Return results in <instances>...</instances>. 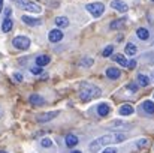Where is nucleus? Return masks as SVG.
I'll return each mask as SVG.
<instances>
[{"instance_id":"obj_1","label":"nucleus","mask_w":154,"mask_h":153,"mask_svg":"<svg viewBox=\"0 0 154 153\" xmlns=\"http://www.w3.org/2000/svg\"><path fill=\"white\" fill-rule=\"evenodd\" d=\"M100 93H102V90H100L99 87H96L94 84L82 83L81 87H79V98H81V101H84V102L100 96Z\"/></svg>"},{"instance_id":"obj_2","label":"nucleus","mask_w":154,"mask_h":153,"mask_svg":"<svg viewBox=\"0 0 154 153\" xmlns=\"http://www.w3.org/2000/svg\"><path fill=\"white\" fill-rule=\"evenodd\" d=\"M112 143H115V134H106V135H102V137L93 140L88 144V150L91 153H97L102 147H106L108 144H112Z\"/></svg>"},{"instance_id":"obj_3","label":"nucleus","mask_w":154,"mask_h":153,"mask_svg":"<svg viewBox=\"0 0 154 153\" xmlns=\"http://www.w3.org/2000/svg\"><path fill=\"white\" fill-rule=\"evenodd\" d=\"M15 3L18 5V8H21V9L27 11V12H36V14L42 12V8L39 5L30 2V0H15Z\"/></svg>"},{"instance_id":"obj_4","label":"nucleus","mask_w":154,"mask_h":153,"mask_svg":"<svg viewBox=\"0 0 154 153\" xmlns=\"http://www.w3.org/2000/svg\"><path fill=\"white\" fill-rule=\"evenodd\" d=\"M12 45H14V48H17V50H27L29 47H30V38H27V36H23V35H18V36H15L14 39H12Z\"/></svg>"},{"instance_id":"obj_5","label":"nucleus","mask_w":154,"mask_h":153,"mask_svg":"<svg viewBox=\"0 0 154 153\" xmlns=\"http://www.w3.org/2000/svg\"><path fill=\"white\" fill-rule=\"evenodd\" d=\"M85 9L94 17V18H99V17H102L103 12H105V6H103V3H99V2H96V3H88V5H85Z\"/></svg>"},{"instance_id":"obj_6","label":"nucleus","mask_w":154,"mask_h":153,"mask_svg":"<svg viewBox=\"0 0 154 153\" xmlns=\"http://www.w3.org/2000/svg\"><path fill=\"white\" fill-rule=\"evenodd\" d=\"M58 116V111H50V113H42V114H38L36 116V120L39 123H47V122H51L55 117Z\"/></svg>"},{"instance_id":"obj_7","label":"nucleus","mask_w":154,"mask_h":153,"mask_svg":"<svg viewBox=\"0 0 154 153\" xmlns=\"http://www.w3.org/2000/svg\"><path fill=\"white\" fill-rule=\"evenodd\" d=\"M111 8L115 9V11H118V12H127V9H129V6L123 0H112L111 2Z\"/></svg>"},{"instance_id":"obj_8","label":"nucleus","mask_w":154,"mask_h":153,"mask_svg":"<svg viewBox=\"0 0 154 153\" xmlns=\"http://www.w3.org/2000/svg\"><path fill=\"white\" fill-rule=\"evenodd\" d=\"M48 39H50V42H60L61 39H63V32L60 30V29H54L51 30L50 33H48Z\"/></svg>"},{"instance_id":"obj_9","label":"nucleus","mask_w":154,"mask_h":153,"mask_svg":"<svg viewBox=\"0 0 154 153\" xmlns=\"http://www.w3.org/2000/svg\"><path fill=\"white\" fill-rule=\"evenodd\" d=\"M106 77L109 80H118L121 77V71L118 68H108L106 69Z\"/></svg>"},{"instance_id":"obj_10","label":"nucleus","mask_w":154,"mask_h":153,"mask_svg":"<svg viewBox=\"0 0 154 153\" xmlns=\"http://www.w3.org/2000/svg\"><path fill=\"white\" fill-rule=\"evenodd\" d=\"M118 113H120L121 116H132V114L135 113V108H133L130 104H124V105H121V107L118 108Z\"/></svg>"},{"instance_id":"obj_11","label":"nucleus","mask_w":154,"mask_h":153,"mask_svg":"<svg viewBox=\"0 0 154 153\" xmlns=\"http://www.w3.org/2000/svg\"><path fill=\"white\" fill-rule=\"evenodd\" d=\"M141 108L145 114H154V102L153 101H144L141 104Z\"/></svg>"},{"instance_id":"obj_12","label":"nucleus","mask_w":154,"mask_h":153,"mask_svg":"<svg viewBox=\"0 0 154 153\" xmlns=\"http://www.w3.org/2000/svg\"><path fill=\"white\" fill-rule=\"evenodd\" d=\"M50 62H51V57H50L48 54H42V56H38V57H36V65H38L39 68L47 66Z\"/></svg>"},{"instance_id":"obj_13","label":"nucleus","mask_w":154,"mask_h":153,"mask_svg":"<svg viewBox=\"0 0 154 153\" xmlns=\"http://www.w3.org/2000/svg\"><path fill=\"white\" fill-rule=\"evenodd\" d=\"M78 137L76 135H73V134H67L66 135V138H64V143H66V146L67 147H75L76 144H78Z\"/></svg>"},{"instance_id":"obj_14","label":"nucleus","mask_w":154,"mask_h":153,"mask_svg":"<svg viewBox=\"0 0 154 153\" xmlns=\"http://www.w3.org/2000/svg\"><path fill=\"white\" fill-rule=\"evenodd\" d=\"M26 24H29V26H39L42 21H41V18H35V17H29V15H23V18H21Z\"/></svg>"},{"instance_id":"obj_15","label":"nucleus","mask_w":154,"mask_h":153,"mask_svg":"<svg viewBox=\"0 0 154 153\" xmlns=\"http://www.w3.org/2000/svg\"><path fill=\"white\" fill-rule=\"evenodd\" d=\"M109 111H111V108H109V105L108 104H99L97 105V114L100 116V117H105V116H108L109 114Z\"/></svg>"},{"instance_id":"obj_16","label":"nucleus","mask_w":154,"mask_h":153,"mask_svg":"<svg viewBox=\"0 0 154 153\" xmlns=\"http://www.w3.org/2000/svg\"><path fill=\"white\" fill-rule=\"evenodd\" d=\"M12 27H14V21L11 18H5L3 20V24H2V32L3 33H9L12 30Z\"/></svg>"},{"instance_id":"obj_17","label":"nucleus","mask_w":154,"mask_h":153,"mask_svg":"<svg viewBox=\"0 0 154 153\" xmlns=\"http://www.w3.org/2000/svg\"><path fill=\"white\" fill-rule=\"evenodd\" d=\"M109 27H111L112 30H120V29L126 27V18H121V20H115V21H112Z\"/></svg>"},{"instance_id":"obj_18","label":"nucleus","mask_w":154,"mask_h":153,"mask_svg":"<svg viewBox=\"0 0 154 153\" xmlns=\"http://www.w3.org/2000/svg\"><path fill=\"white\" fill-rule=\"evenodd\" d=\"M112 60H115L120 66H129V60H126V57L123 56V54H114L112 56Z\"/></svg>"},{"instance_id":"obj_19","label":"nucleus","mask_w":154,"mask_h":153,"mask_svg":"<svg viewBox=\"0 0 154 153\" xmlns=\"http://www.w3.org/2000/svg\"><path fill=\"white\" fill-rule=\"evenodd\" d=\"M136 81H138V84H139L141 87H147V86L150 84V78H148L147 75H144V74H138Z\"/></svg>"},{"instance_id":"obj_20","label":"nucleus","mask_w":154,"mask_h":153,"mask_svg":"<svg viewBox=\"0 0 154 153\" xmlns=\"http://www.w3.org/2000/svg\"><path fill=\"white\" fill-rule=\"evenodd\" d=\"M29 101H30V104H33V105H42V104H45V99L41 95H30Z\"/></svg>"},{"instance_id":"obj_21","label":"nucleus","mask_w":154,"mask_h":153,"mask_svg":"<svg viewBox=\"0 0 154 153\" xmlns=\"http://www.w3.org/2000/svg\"><path fill=\"white\" fill-rule=\"evenodd\" d=\"M55 24H57V27L63 29V27H67L69 26V20L66 17H57L55 18Z\"/></svg>"},{"instance_id":"obj_22","label":"nucleus","mask_w":154,"mask_h":153,"mask_svg":"<svg viewBox=\"0 0 154 153\" xmlns=\"http://www.w3.org/2000/svg\"><path fill=\"white\" fill-rule=\"evenodd\" d=\"M136 35H138V38H139V39H142V41H147V39H148V36H150L148 30H147V29H144V27H139V29L136 30Z\"/></svg>"},{"instance_id":"obj_23","label":"nucleus","mask_w":154,"mask_h":153,"mask_svg":"<svg viewBox=\"0 0 154 153\" xmlns=\"http://www.w3.org/2000/svg\"><path fill=\"white\" fill-rule=\"evenodd\" d=\"M136 53H138V48H136L135 44H132V42L126 44V54H129V56H135Z\"/></svg>"},{"instance_id":"obj_24","label":"nucleus","mask_w":154,"mask_h":153,"mask_svg":"<svg viewBox=\"0 0 154 153\" xmlns=\"http://www.w3.org/2000/svg\"><path fill=\"white\" fill-rule=\"evenodd\" d=\"M41 147H42V149H51L52 141L50 138H42V140H41Z\"/></svg>"},{"instance_id":"obj_25","label":"nucleus","mask_w":154,"mask_h":153,"mask_svg":"<svg viewBox=\"0 0 154 153\" xmlns=\"http://www.w3.org/2000/svg\"><path fill=\"white\" fill-rule=\"evenodd\" d=\"M112 53H114V47H112V45H108V47L102 51V56L103 57H108V56H111Z\"/></svg>"},{"instance_id":"obj_26","label":"nucleus","mask_w":154,"mask_h":153,"mask_svg":"<svg viewBox=\"0 0 154 153\" xmlns=\"http://www.w3.org/2000/svg\"><path fill=\"white\" fill-rule=\"evenodd\" d=\"M81 65H82V66H91V65H93V59H82Z\"/></svg>"},{"instance_id":"obj_27","label":"nucleus","mask_w":154,"mask_h":153,"mask_svg":"<svg viewBox=\"0 0 154 153\" xmlns=\"http://www.w3.org/2000/svg\"><path fill=\"white\" fill-rule=\"evenodd\" d=\"M30 71H32L35 75H39V74H42V72H44V71H42V68H39V66H35V68H32Z\"/></svg>"},{"instance_id":"obj_28","label":"nucleus","mask_w":154,"mask_h":153,"mask_svg":"<svg viewBox=\"0 0 154 153\" xmlns=\"http://www.w3.org/2000/svg\"><path fill=\"white\" fill-rule=\"evenodd\" d=\"M145 144H147V140H144V138L139 140V141H136V147H144Z\"/></svg>"},{"instance_id":"obj_29","label":"nucleus","mask_w":154,"mask_h":153,"mask_svg":"<svg viewBox=\"0 0 154 153\" xmlns=\"http://www.w3.org/2000/svg\"><path fill=\"white\" fill-rule=\"evenodd\" d=\"M102 153H117V150H115L114 147H106V149H105Z\"/></svg>"},{"instance_id":"obj_30","label":"nucleus","mask_w":154,"mask_h":153,"mask_svg":"<svg viewBox=\"0 0 154 153\" xmlns=\"http://www.w3.org/2000/svg\"><path fill=\"white\" fill-rule=\"evenodd\" d=\"M14 80L15 81H23V75L21 74H14Z\"/></svg>"},{"instance_id":"obj_31","label":"nucleus","mask_w":154,"mask_h":153,"mask_svg":"<svg viewBox=\"0 0 154 153\" xmlns=\"http://www.w3.org/2000/svg\"><path fill=\"white\" fill-rule=\"evenodd\" d=\"M5 15H6L5 18H11V8H9V6L6 8V11H5Z\"/></svg>"},{"instance_id":"obj_32","label":"nucleus","mask_w":154,"mask_h":153,"mask_svg":"<svg viewBox=\"0 0 154 153\" xmlns=\"http://www.w3.org/2000/svg\"><path fill=\"white\" fill-rule=\"evenodd\" d=\"M135 66H136V62H135V60H132V62H129V66H127V68H130V69H132V68H135Z\"/></svg>"},{"instance_id":"obj_33","label":"nucleus","mask_w":154,"mask_h":153,"mask_svg":"<svg viewBox=\"0 0 154 153\" xmlns=\"http://www.w3.org/2000/svg\"><path fill=\"white\" fill-rule=\"evenodd\" d=\"M2 9H3V0H0V12H2Z\"/></svg>"},{"instance_id":"obj_34","label":"nucleus","mask_w":154,"mask_h":153,"mask_svg":"<svg viewBox=\"0 0 154 153\" xmlns=\"http://www.w3.org/2000/svg\"><path fill=\"white\" fill-rule=\"evenodd\" d=\"M72 153H81V152H79V150H73Z\"/></svg>"},{"instance_id":"obj_35","label":"nucleus","mask_w":154,"mask_h":153,"mask_svg":"<svg viewBox=\"0 0 154 153\" xmlns=\"http://www.w3.org/2000/svg\"><path fill=\"white\" fill-rule=\"evenodd\" d=\"M0 153H8V152H3V150H0Z\"/></svg>"},{"instance_id":"obj_36","label":"nucleus","mask_w":154,"mask_h":153,"mask_svg":"<svg viewBox=\"0 0 154 153\" xmlns=\"http://www.w3.org/2000/svg\"><path fill=\"white\" fill-rule=\"evenodd\" d=\"M153 2H154V0H153Z\"/></svg>"}]
</instances>
